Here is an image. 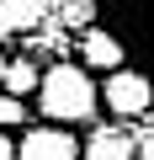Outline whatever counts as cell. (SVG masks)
Listing matches in <instances>:
<instances>
[{
  "instance_id": "6da1fadb",
  "label": "cell",
  "mask_w": 154,
  "mask_h": 160,
  "mask_svg": "<svg viewBox=\"0 0 154 160\" xmlns=\"http://www.w3.org/2000/svg\"><path fill=\"white\" fill-rule=\"evenodd\" d=\"M37 112L53 118V123H91L101 112V91L91 86L85 64L74 59H58L43 69V86H37Z\"/></svg>"
},
{
  "instance_id": "7a4b0ae2",
  "label": "cell",
  "mask_w": 154,
  "mask_h": 160,
  "mask_svg": "<svg viewBox=\"0 0 154 160\" xmlns=\"http://www.w3.org/2000/svg\"><path fill=\"white\" fill-rule=\"evenodd\" d=\"M96 16L122 43L128 64L154 80V0H96Z\"/></svg>"
},
{
  "instance_id": "3957f363",
  "label": "cell",
  "mask_w": 154,
  "mask_h": 160,
  "mask_svg": "<svg viewBox=\"0 0 154 160\" xmlns=\"http://www.w3.org/2000/svg\"><path fill=\"white\" fill-rule=\"evenodd\" d=\"M101 102H106V112L117 118V123H133V118H149L154 112V80L143 75V69H117V75H106V86H101Z\"/></svg>"
},
{
  "instance_id": "277c9868",
  "label": "cell",
  "mask_w": 154,
  "mask_h": 160,
  "mask_svg": "<svg viewBox=\"0 0 154 160\" xmlns=\"http://www.w3.org/2000/svg\"><path fill=\"white\" fill-rule=\"evenodd\" d=\"M16 160H85V149H80V139H69L64 128L43 123V128H27L16 139Z\"/></svg>"
},
{
  "instance_id": "5b68a950",
  "label": "cell",
  "mask_w": 154,
  "mask_h": 160,
  "mask_svg": "<svg viewBox=\"0 0 154 160\" xmlns=\"http://www.w3.org/2000/svg\"><path fill=\"white\" fill-rule=\"evenodd\" d=\"M80 64H85V69H106V75H117V69H128V53H122V43L96 22L91 32H80Z\"/></svg>"
},
{
  "instance_id": "8992f818",
  "label": "cell",
  "mask_w": 154,
  "mask_h": 160,
  "mask_svg": "<svg viewBox=\"0 0 154 160\" xmlns=\"http://www.w3.org/2000/svg\"><path fill=\"white\" fill-rule=\"evenodd\" d=\"M85 160H138V139L122 123H101L85 139Z\"/></svg>"
},
{
  "instance_id": "52a82bcc",
  "label": "cell",
  "mask_w": 154,
  "mask_h": 160,
  "mask_svg": "<svg viewBox=\"0 0 154 160\" xmlns=\"http://www.w3.org/2000/svg\"><path fill=\"white\" fill-rule=\"evenodd\" d=\"M48 0H0V16H6V27L11 32H37L43 22H48Z\"/></svg>"
},
{
  "instance_id": "ba28073f",
  "label": "cell",
  "mask_w": 154,
  "mask_h": 160,
  "mask_svg": "<svg viewBox=\"0 0 154 160\" xmlns=\"http://www.w3.org/2000/svg\"><path fill=\"white\" fill-rule=\"evenodd\" d=\"M37 86H43L37 59H11V69H6V96H32Z\"/></svg>"
},
{
  "instance_id": "9c48e42d",
  "label": "cell",
  "mask_w": 154,
  "mask_h": 160,
  "mask_svg": "<svg viewBox=\"0 0 154 160\" xmlns=\"http://www.w3.org/2000/svg\"><path fill=\"white\" fill-rule=\"evenodd\" d=\"M53 11H58V22H64L69 32H91V27L101 22V16H96V0H58Z\"/></svg>"
},
{
  "instance_id": "30bf717a",
  "label": "cell",
  "mask_w": 154,
  "mask_h": 160,
  "mask_svg": "<svg viewBox=\"0 0 154 160\" xmlns=\"http://www.w3.org/2000/svg\"><path fill=\"white\" fill-rule=\"evenodd\" d=\"M27 123V102L21 96H0V128H21Z\"/></svg>"
},
{
  "instance_id": "8fae6325",
  "label": "cell",
  "mask_w": 154,
  "mask_h": 160,
  "mask_svg": "<svg viewBox=\"0 0 154 160\" xmlns=\"http://www.w3.org/2000/svg\"><path fill=\"white\" fill-rule=\"evenodd\" d=\"M0 160H16V139H6V128H0Z\"/></svg>"
},
{
  "instance_id": "7c38bea8",
  "label": "cell",
  "mask_w": 154,
  "mask_h": 160,
  "mask_svg": "<svg viewBox=\"0 0 154 160\" xmlns=\"http://www.w3.org/2000/svg\"><path fill=\"white\" fill-rule=\"evenodd\" d=\"M6 69H11V59H6V53H0V86H6Z\"/></svg>"
},
{
  "instance_id": "4fadbf2b",
  "label": "cell",
  "mask_w": 154,
  "mask_h": 160,
  "mask_svg": "<svg viewBox=\"0 0 154 160\" xmlns=\"http://www.w3.org/2000/svg\"><path fill=\"white\" fill-rule=\"evenodd\" d=\"M6 38H11V27H6V16H0V43H6Z\"/></svg>"
}]
</instances>
